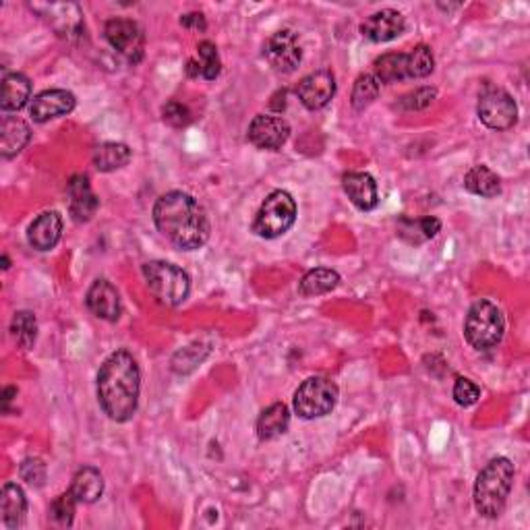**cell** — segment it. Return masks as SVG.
<instances>
[{"label":"cell","instance_id":"9c48e42d","mask_svg":"<svg viewBox=\"0 0 530 530\" xmlns=\"http://www.w3.org/2000/svg\"><path fill=\"white\" fill-rule=\"evenodd\" d=\"M104 36L109 39L112 48L117 50L118 55H123L131 65H137L139 60L143 58L145 38L143 31H141V28L133 19H110L104 28Z\"/></svg>","mask_w":530,"mask_h":530},{"label":"cell","instance_id":"4dcf8cb0","mask_svg":"<svg viewBox=\"0 0 530 530\" xmlns=\"http://www.w3.org/2000/svg\"><path fill=\"white\" fill-rule=\"evenodd\" d=\"M197 63H199V77L207 79V82H213L220 75V71H222V63H220V56H218V48L216 44L212 42H201L197 46Z\"/></svg>","mask_w":530,"mask_h":530},{"label":"cell","instance_id":"f35d334b","mask_svg":"<svg viewBox=\"0 0 530 530\" xmlns=\"http://www.w3.org/2000/svg\"><path fill=\"white\" fill-rule=\"evenodd\" d=\"M3 264H4V265H3L4 270H9V257H6V255H4V257H3Z\"/></svg>","mask_w":530,"mask_h":530},{"label":"cell","instance_id":"d4e9b609","mask_svg":"<svg viewBox=\"0 0 530 530\" xmlns=\"http://www.w3.org/2000/svg\"><path fill=\"white\" fill-rule=\"evenodd\" d=\"M340 284V274L330 267H315L307 272L299 284V292L303 297H319V294L332 292Z\"/></svg>","mask_w":530,"mask_h":530},{"label":"cell","instance_id":"cb8c5ba5","mask_svg":"<svg viewBox=\"0 0 530 530\" xmlns=\"http://www.w3.org/2000/svg\"><path fill=\"white\" fill-rule=\"evenodd\" d=\"M465 187L473 195L491 199L501 193V180L489 166H473L465 177Z\"/></svg>","mask_w":530,"mask_h":530},{"label":"cell","instance_id":"7c38bea8","mask_svg":"<svg viewBox=\"0 0 530 530\" xmlns=\"http://www.w3.org/2000/svg\"><path fill=\"white\" fill-rule=\"evenodd\" d=\"M297 96L308 110H319L335 96V79L330 71H315L297 87Z\"/></svg>","mask_w":530,"mask_h":530},{"label":"cell","instance_id":"4316f807","mask_svg":"<svg viewBox=\"0 0 530 530\" xmlns=\"http://www.w3.org/2000/svg\"><path fill=\"white\" fill-rule=\"evenodd\" d=\"M129 162H131L129 145L117 143V141H109V143L98 145L96 153H93V164H96L100 172L118 170V168H125Z\"/></svg>","mask_w":530,"mask_h":530},{"label":"cell","instance_id":"5bb4252c","mask_svg":"<svg viewBox=\"0 0 530 530\" xmlns=\"http://www.w3.org/2000/svg\"><path fill=\"white\" fill-rule=\"evenodd\" d=\"M75 96L66 90H48L38 93L30 102V114L36 123H48L52 118L65 117L75 109Z\"/></svg>","mask_w":530,"mask_h":530},{"label":"cell","instance_id":"ffe728a7","mask_svg":"<svg viewBox=\"0 0 530 530\" xmlns=\"http://www.w3.org/2000/svg\"><path fill=\"white\" fill-rule=\"evenodd\" d=\"M0 514H3V525L6 528H19L23 525L25 514H28V498L15 482H6L0 491Z\"/></svg>","mask_w":530,"mask_h":530},{"label":"cell","instance_id":"e575fe53","mask_svg":"<svg viewBox=\"0 0 530 530\" xmlns=\"http://www.w3.org/2000/svg\"><path fill=\"white\" fill-rule=\"evenodd\" d=\"M22 479L31 487H42L46 481V465L39 458H28L23 460L22 468H19Z\"/></svg>","mask_w":530,"mask_h":530},{"label":"cell","instance_id":"44dd1931","mask_svg":"<svg viewBox=\"0 0 530 530\" xmlns=\"http://www.w3.org/2000/svg\"><path fill=\"white\" fill-rule=\"evenodd\" d=\"M69 491L75 495L79 503H93L104 493V476L96 466L79 468L71 481Z\"/></svg>","mask_w":530,"mask_h":530},{"label":"cell","instance_id":"7a4b0ae2","mask_svg":"<svg viewBox=\"0 0 530 530\" xmlns=\"http://www.w3.org/2000/svg\"><path fill=\"white\" fill-rule=\"evenodd\" d=\"M141 373L129 351H117L98 373V402L109 419L126 422L137 413Z\"/></svg>","mask_w":530,"mask_h":530},{"label":"cell","instance_id":"52a82bcc","mask_svg":"<svg viewBox=\"0 0 530 530\" xmlns=\"http://www.w3.org/2000/svg\"><path fill=\"white\" fill-rule=\"evenodd\" d=\"M338 386L327 378H308L294 394V411L300 419H321L334 411Z\"/></svg>","mask_w":530,"mask_h":530},{"label":"cell","instance_id":"74e56055","mask_svg":"<svg viewBox=\"0 0 530 530\" xmlns=\"http://www.w3.org/2000/svg\"><path fill=\"white\" fill-rule=\"evenodd\" d=\"M180 23H183V28L187 30H193V31H204L205 30V19L201 13H189V15H185L180 19Z\"/></svg>","mask_w":530,"mask_h":530},{"label":"cell","instance_id":"4fadbf2b","mask_svg":"<svg viewBox=\"0 0 530 530\" xmlns=\"http://www.w3.org/2000/svg\"><path fill=\"white\" fill-rule=\"evenodd\" d=\"M404 30H406L404 17H402V13L394 9H384V11L373 13V15H369L363 22V25H361V33L375 44L392 42V39L402 36Z\"/></svg>","mask_w":530,"mask_h":530},{"label":"cell","instance_id":"7402d4cb","mask_svg":"<svg viewBox=\"0 0 530 530\" xmlns=\"http://www.w3.org/2000/svg\"><path fill=\"white\" fill-rule=\"evenodd\" d=\"M31 82L23 73H6L3 77V100L0 109L4 112H17L30 102Z\"/></svg>","mask_w":530,"mask_h":530},{"label":"cell","instance_id":"2e32d148","mask_svg":"<svg viewBox=\"0 0 530 530\" xmlns=\"http://www.w3.org/2000/svg\"><path fill=\"white\" fill-rule=\"evenodd\" d=\"M100 199L91 191L90 178L85 174H77L69 183V212L75 222H90L96 216Z\"/></svg>","mask_w":530,"mask_h":530},{"label":"cell","instance_id":"1f68e13d","mask_svg":"<svg viewBox=\"0 0 530 530\" xmlns=\"http://www.w3.org/2000/svg\"><path fill=\"white\" fill-rule=\"evenodd\" d=\"M408 56V79H422L431 75L435 69V58L429 46L421 44Z\"/></svg>","mask_w":530,"mask_h":530},{"label":"cell","instance_id":"484cf974","mask_svg":"<svg viewBox=\"0 0 530 530\" xmlns=\"http://www.w3.org/2000/svg\"><path fill=\"white\" fill-rule=\"evenodd\" d=\"M439 230H441V222L433 216L419 218V220L402 218L400 224H398L400 239H404L406 243H411V245L425 243V240L433 239Z\"/></svg>","mask_w":530,"mask_h":530},{"label":"cell","instance_id":"8fae6325","mask_svg":"<svg viewBox=\"0 0 530 530\" xmlns=\"http://www.w3.org/2000/svg\"><path fill=\"white\" fill-rule=\"evenodd\" d=\"M291 137V125L274 114H257L249 125V141L259 150H280Z\"/></svg>","mask_w":530,"mask_h":530},{"label":"cell","instance_id":"f1b7e54d","mask_svg":"<svg viewBox=\"0 0 530 530\" xmlns=\"http://www.w3.org/2000/svg\"><path fill=\"white\" fill-rule=\"evenodd\" d=\"M11 332L15 335L19 348L30 351V348H33V344H36V338H38L36 315L31 311L15 313V317H13V324H11Z\"/></svg>","mask_w":530,"mask_h":530},{"label":"cell","instance_id":"603a6c76","mask_svg":"<svg viewBox=\"0 0 530 530\" xmlns=\"http://www.w3.org/2000/svg\"><path fill=\"white\" fill-rule=\"evenodd\" d=\"M288 425H291V411H288L286 404L276 402V404H272L261 413V417L257 421L259 439H276L288 431Z\"/></svg>","mask_w":530,"mask_h":530},{"label":"cell","instance_id":"d590c367","mask_svg":"<svg viewBox=\"0 0 530 530\" xmlns=\"http://www.w3.org/2000/svg\"><path fill=\"white\" fill-rule=\"evenodd\" d=\"M479 398H481V390H479V386L474 384V381L466 379V378L456 379L454 400L458 402L460 406H473Z\"/></svg>","mask_w":530,"mask_h":530},{"label":"cell","instance_id":"5b68a950","mask_svg":"<svg viewBox=\"0 0 530 530\" xmlns=\"http://www.w3.org/2000/svg\"><path fill=\"white\" fill-rule=\"evenodd\" d=\"M506 332L503 315L491 300H476L465 321V335L474 351H491Z\"/></svg>","mask_w":530,"mask_h":530},{"label":"cell","instance_id":"6da1fadb","mask_svg":"<svg viewBox=\"0 0 530 530\" xmlns=\"http://www.w3.org/2000/svg\"><path fill=\"white\" fill-rule=\"evenodd\" d=\"M153 222L174 247L183 251L201 249L210 239V218L195 197L170 191L153 205Z\"/></svg>","mask_w":530,"mask_h":530},{"label":"cell","instance_id":"836d02e7","mask_svg":"<svg viewBox=\"0 0 530 530\" xmlns=\"http://www.w3.org/2000/svg\"><path fill=\"white\" fill-rule=\"evenodd\" d=\"M435 96H438L435 87H419V90L406 93V96L400 100V109L402 110H425L427 106H431Z\"/></svg>","mask_w":530,"mask_h":530},{"label":"cell","instance_id":"8992f818","mask_svg":"<svg viewBox=\"0 0 530 530\" xmlns=\"http://www.w3.org/2000/svg\"><path fill=\"white\" fill-rule=\"evenodd\" d=\"M297 220V201L288 191H274L255 213L253 232L261 239H278L291 230Z\"/></svg>","mask_w":530,"mask_h":530},{"label":"cell","instance_id":"277c9868","mask_svg":"<svg viewBox=\"0 0 530 530\" xmlns=\"http://www.w3.org/2000/svg\"><path fill=\"white\" fill-rule=\"evenodd\" d=\"M147 288L166 307L183 305L191 292V278L183 267L168 261H150L143 265Z\"/></svg>","mask_w":530,"mask_h":530},{"label":"cell","instance_id":"83f0119b","mask_svg":"<svg viewBox=\"0 0 530 530\" xmlns=\"http://www.w3.org/2000/svg\"><path fill=\"white\" fill-rule=\"evenodd\" d=\"M375 77L379 83H398L408 79V56L390 52L375 60Z\"/></svg>","mask_w":530,"mask_h":530},{"label":"cell","instance_id":"d6a6232c","mask_svg":"<svg viewBox=\"0 0 530 530\" xmlns=\"http://www.w3.org/2000/svg\"><path fill=\"white\" fill-rule=\"evenodd\" d=\"M77 500L71 491H66L63 495H58L52 501L50 506V518L56 522L58 526H71L73 518H75V508H77Z\"/></svg>","mask_w":530,"mask_h":530},{"label":"cell","instance_id":"e0dca14e","mask_svg":"<svg viewBox=\"0 0 530 530\" xmlns=\"http://www.w3.org/2000/svg\"><path fill=\"white\" fill-rule=\"evenodd\" d=\"M60 237H63V216L58 212L39 213L28 230V240L36 251L55 249Z\"/></svg>","mask_w":530,"mask_h":530},{"label":"cell","instance_id":"30bf717a","mask_svg":"<svg viewBox=\"0 0 530 530\" xmlns=\"http://www.w3.org/2000/svg\"><path fill=\"white\" fill-rule=\"evenodd\" d=\"M264 55L278 73H292L303 60V48H300L297 33L292 30H282L267 39Z\"/></svg>","mask_w":530,"mask_h":530},{"label":"cell","instance_id":"9a60e30c","mask_svg":"<svg viewBox=\"0 0 530 530\" xmlns=\"http://www.w3.org/2000/svg\"><path fill=\"white\" fill-rule=\"evenodd\" d=\"M342 187L348 199L359 207L361 212H371L379 204L378 183L367 172H346L342 177Z\"/></svg>","mask_w":530,"mask_h":530},{"label":"cell","instance_id":"8d00e7d4","mask_svg":"<svg viewBox=\"0 0 530 530\" xmlns=\"http://www.w3.org/2000/svg\"><path fill=\"white\" fill-rule=\"evenodd\" d=\"M162 118L170 126H187L191 123V112L185 104L168 102L162 109Z\"/></svg>","mask_w":530,"mask_h":530},{"label":"cell","instance_id":"d6986e66","mask_svg":"<svg viewBox=\"0 0 530 530\" xmlns=\"http://www.w3.org/2000/svg\"><path fill=\"white\" fill-rule=\"evenodd\" d=\"M31 131L25 120L17 117H4L0 123V153L4 160L15 158L30 143Z\"/></svg>","mask_w":530,"mask_h":530},{"label":"cell","instance_id":"ba28073f","mask_svg":"<svg viewBox=\"0 0 530 530\" xmlns=\"http://www.w3.org/2000/svg\"><path fill=\"white\" fill-rule=\"evenodd\" d=\"M476 112H479L481 123L493 131L512 129L518 120V106L514 98L500 87H489L481 93Z\"/></svg>","mask_w":530,"mask_h":530},{"label":"cell","instance_id":"ac0fdd59","mask_svg":"<svg viewBox=\"0 0 530 530\" xmlns=\"http://www.w3.org/2000/svg\"><path fill=\"white\" fill-rule=\"evenodd\" d=\"M87 307L100 319L117 321L120 317L118 291L109 280H96L87 292Z\"/></svg>","mask_w":530,"mask_h":530},{"label":"cell","instance_id":"3957f363","mask_svg":"<svg viewBox=\"0 0 530 530\" xmlns=\"http://www.w3.org/2000/svg\"><path fill=\"white\" fill-rule=\"evenodd\" d=\"M514 487V465L508 458H495L482 468L474 482V508L482 518H498L506 508Z\"/></svg>","mask_w":530,"mask_h":530},{"label":"cell","instance_id":"f546056e","mask_svg":"<svg viewBox=\"0 0 530 530\" xmlns=\"http://www.w3.org/2000/svg\"><path fill=\"white\" fill-rule=\"evenodd\" d=\"M379 82L378 77L371 75V73H365L361 75L352 87V106L357 110H365L367 106H371L379 96Z\"/></svg>","mask_w":530,"mask_h":530}]
</instances>
